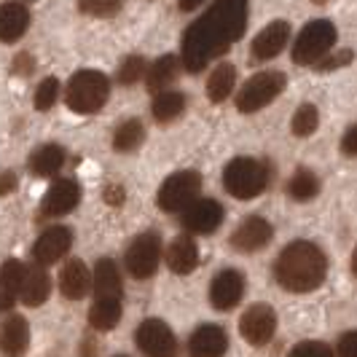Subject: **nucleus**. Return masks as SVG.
Returning <instances> with one entry per match:
<instances>
[{"label": "nucleus", "instance_id": "nucleus-22", "mask_svg": "<svg viewBox=\"0 0 357 357\" xmlns=\"http://www.w3.org/2000/svg\"><path fill=\"white\" fill-rule=\"evenodd\" d=\"M199 264V250L197 242L191 236H178L169 250H167V266L172 268L175 274H191Z\"/></svg>", "mask_w": 357, "mask_h": 357}, {"label": "nucleus", "instance_id": "nucleus-15", "mask_svg": "<svg viewBox=\"0 0 357 357\" xmlns=\"http://www.w3.org/2000/svg\"><path fill=\"white\" fill-rule=\"evenodd\" d=\"M287 38H290V24L287 22H271V24H266L258 36L252 38V59H258V62L274 59L287 46Z\"/></svg>", "mask_w": 357, "mask_h": 357}, {"label": "nucleus", "instance_id": "nucleus-29", "mask_svg": "<svg viewBox=\"0 0 357 357\" xmlns=\"http://www.w3.org/2000/svg\"><path fill=\"white\" fill-rule=\"evenodd\" d=\"M175 75H178V56L175 54H164L159 56L156 62H153V68L148 70V89L153 91V94H159L164 91L172 81H175Z\"/></svg>", "mask_w": 357, "mask_h": 357}, {"label": "nucleus", "instance_id": "nucleus-2", "mask_svg": "<svg viewBox=\"0 0 357 357\" xmlns=\"http://www.w3.org/2000/svg\"><path fill=\"white\" fill-rule=\"evenodd\" d=\"M325 274H328L325 252L317 245L304 242V239L290 242L274 264L277 282L290 293H312L314 287H320L325 282Z\"/></svg>", "mask_w": 357, "mask_h": 357}, {"label": "nucleus", "instance_id": "nucleus-39", "mask_svg": "<svg viewBox=\"0 0 357 357\" xmlns=\"http://www.w3.org/2000/svg\"><path fill=\"white\" fill-rule=\"evenodd\" d=\"M341 153L344 156H357V124H352L344 132V137H341Z\"/></svg>", "mask_w": 357, "mask_h": 357}, {"label": "nucleus", "instance_id": "nucleus-12", "mask_svg": "<svg viewBox=\"0 0 357 357\" xmlns=\"http://www.w3.org/2000/svg\"><path fill=\"white\" fill-rule=\"evenodd\" d=\"M223 223V207L215 199H197L183 210V229L191 234H213Z\"/></svg>", "mask_w": 357, "mask_h": 357}, {"label": "nucleus", "instance_id": "nucleus-21", "mask_svg": "<svg viewBox=\"0 0 357 357\" xmlns=\"http://www.w3.org/2000/svg\"><path fill=\"white\" fill-rule=\"evenodd\" d=\"M22 282H24V266L17 258L3 261L0 266V306L11 309L22 298Z\"/></svg>", "mask_w": 357, "mask_h": 357}, {"label": "nucleus", "instance_id": "nucleus-32", "mask_svg": "<svg viewBox=\"0 0 357 357\" xmlns=\"http://www.w3.org/2000/svg\"><path fill=\"white\" fill-rule=\"evenodd\" d=\"M320 124V110L312 105V102H304V105L296 110L293 121H290V129L296 137H309Z\"/></svg>", "mask_w": 357, "mask_h": 357}, {"label": "nucleus", "instance_id": "nucleus-41", "mask_svg": "<svg viewBox=\"0 0 357 357\" xmlns=\"http://www.w3.org/2000/svg\"><path fill=\"white\" fill-rule=\"evenodd\" d=\"M14 70H17L19 75H30V73L36 70V62H33V56H30V54H19L17 62H14Z\"/></svg>", "mask_w": 357, "mask_h": 357}, {"label": "nucleus", "instance_id": "nucleus-42", "mask_svg": "<svg viewBox=\"0 0 357 357\" xmlns=\"http://www.w3.org/2000/svg\"><path fill=\"white\" fill-rule=\"evenodd\" d=\"M14 188H17V175H14V172H3V175H0V197L11 194Z\"/></svg>", "mask_w": 357, "mask_h": 357}, {"label": "nucleus", "instance_id": "nucleus-24", "mask_svg": "<svg viewBox=\"0 0 357 357\" xmlns=\"http://www.w3.org/2000/svg\"><path fill=\"white\" fill-rule=\"evenodd\" d=\"M94 293L97 298H119L121 296V274L116 261L102 258L94 266Z\"/></svg>", "mask_w": 357, "mask_h": 357}, {"label": "nucleus", "instance_id": "nucleus-14", "mask_svg": "<svg viewBox=\"0 0 357 357\" xmlns=\"http://www.w3.org/2000/svg\"><path fill=\"white\" fill-rule=\"evenodd\" d=\"M242 293H245V277L236 268H223L210 285V301L215 309L229 312L242 301Z\"/></svg>", "mask_w": 357, "mask_h": 357}, {"label": "nucleus", "instance_id": "nucleus-17", "mask_svg": "<svg viewBox=\"0 0 357 357\" xmlns=\"http://www.w3.org/2000/svg\"><path fill=\"white\" fill-rule=\"evenodd\" d=\"M78 202H81L78 183L75 180H56L46 191L40 207H43V215H68L78 207Z\"/></svg>", "mask_w": 357, "mask_h": 357}, {"label": "nucleus", "instance_id": "nucleus-36", "mask_svg": "<svg viewBox=\"0 0 357 357\" xmlns=\"http://www.w3.org/2000/svg\"><path fill=\"white\" fill-rule=\"evenodd\" d=\"M287 357H333V349L325 341H301L290 349Z\"/></svg>", "mask_w": 357, "mask_h": 357}, {"label": "nucleus", "instance_id": "nucleus-6", "mask_svg": "<svg viewBox=\"0 0 357 357\" xmlns=\"http://www.w3.org/2000/svg\"><path fill=\"white\" fill-rule=\"evenodd\" d=\"M285 73L280 70L255 73L250 81L239 89V94H236V110L239 113H255V110L266 107L268 102H274L285 91Z\"/></svg>", "mask_w": 357, "mask_h": 357}, {"label": "nucleus", "instance_id": "nucleus-11", "mask_svg": "<svg viewBox=\"0 0 357 357\" xmlns=\"http://www.w3.org/2000/svg\"><path fill=\"white\" fill-rule=\"evenodd\" d=\"M271 236H274L271 223L258 218V215H252V218H245L236 226V231L231 234V248L239 252H258L271 242Z\"/></svg>", "mask_w": 357, "mask_h": 357}, {"label": "nucleus", "instance_id": "nucleus-27", "mask_svg": "<svg viewBox=\"0 0 357 357\" xmlns=\"http://www.w3.org/2000/svg\"><path fill=\"white\" fill-rule=\"evenodd\" d=\"M121 322V304L119 298H97L89 309V325L94 331H110Z\"/></svg>", "mask_w": 357, "mask_h": 357}, {"label": "nucleus", "instance_id": "nucleus-33", "mask_svg": "<svg viewBox=\"0 0 357 357\" xmlns=\"http://www.w3.org/2000/svg\"><path fill=\"white\" fill-rule=\"evenodd\" d=\"M78 8L86 17L107 19V17H116L124 8V0H78Z\"/></svg>", "mask_w": 357, "mask_h": 357}, {"label": "nucleus", "instance_id": "nucleus-30", "mask_svg": "<svg viewBox=\"0 0 357 357\" xmlns=\"http://www.w3.org/2000/svg\"><path fill=\"white\" fill-rule=\"evenodd\" d=\"M287 194L290 199H296V202H309V199H314L320 194V180L314 172H309V169H298L290 183H287Z\"/></svg>", "mask_w": 357, "mask_h": 357}, {"label": "nucleus", "instance_id": "nucleus-1", "mask_svg": "<svg viewBox=\"0 0 357 357\" xmlns=\"http://www.w3.org/2000/svg\"><path fill=\"white\" fill-rule=\"evenodd\" d=\"M248 8L250 0H215L207 14H202L183 36V68L202 73L213 59L229 52L245 36Z\"/></svg>", "mask_w": 357, "mask_h": 357}, {"label": "nucleus", "instance_id": "nucleus-18", "mask_svg": "<svg viewBox=\"0 0 357 357\" xmlns=\"http://www.w3.org/2000/svg\"><path fill=\"white\" fill-rule=\"evenodd\" d=\"M59 287H62V296L70 298V301H81L91 287V271L86 268L84 261L73 258L65 264L62 274H59Z\"/></svg>", "mask_w": 357, "mask_h": 357}, {"label": "nucleus", "instance_id": "nucleus-35", "mask_svg": "<svg viewBox=\"0 0 357 357\" xmlns=\"http://www.w3.org/2000/svg\"><path fill=\"white\" fill-rule=\"evenodd\" d=\"M56 97H59V81L46 78V81H40V86L36 91V107L38 110H52Z\"/></svg>", "mask_w": 357, "mask_h": 357}, {"label": "nucleus", "instance_id": "nucleus-28", "mask_svg": "<svg viewBox=\"0 0 357 357\" xmlns=\"http://www.w3.org/2000/svg\"><path fill=\"white\" fill-rule=\"evenodd\" d=\"M183 110H185V94H180V91H159L151 105V113L159 124L175 121Z\"/></svg>", "mask_w": 357, "mask_h": 357}, {"label": "nucleus", "instance_id": "nucleus-4", "mask_svg": "<svg viewBox=\"0 0 357 357\" xmlns=\"http://www.w3.org/2000/svg\"><path fill=\"white\" fill-rule=\"evenodd\" d=\"M107 94H110V81H107L105 73L78 70L68 84V97L65 100H68V107L73 113L89 116V113H97L105 105Z\"/></svg>", "mask_w": 357, "mask_h": 357}, {"label": "nucleus", "instance_id": "nucleus-23", "mask_svg": "<svg viewBox=\"0 0 357 357\" xmlns=\"http://www.w3.org/2000/svg\"><path fill=\"white\" fill-rule=\"evenodd\" d=\"M52 293V282L49 274L43 271L40 264L24 268V282H22V301L27 306H40Z\"/></svg>", "mask_w": 357, "mask_h": 357}, {"label": "nucleus", "instance_id": "nucleus-10", "mask_svg": "<svg viewBox=\"0 0 357 357\" xmlns=\"http://www.w3.org/2000/svg\"><path fill=\"white\" fill-rule=\"evenodd\" d=\"M274 331H277V314L268 304H252L239 320V333L252 347L268 344Z\"/></svg>", "mask_w": 357, "mask_h": 357}, {"label": "nucleus", "instance_id": "nucleus-38", "mask_svg": "<svg viewBox=\"0 0 357 357\" xmlns=\"http://www.w3.org/2000/svg\"><path fill=\"white\" fill-rule=\"evenodd\" d=\"M336 355L339 357H357V331H347L336 344Z\"/></svg>", "mask_w": 357, "mask_h": 357}, {"label": "nucleus", "instance_id": "nucleus-20", "mask_svg": "<svg viewBox=\"0 0 357 357\" xmlns=\"http://www.w3.org/2000/svg\"><path fill=\"white\" fill-rule=\"evenodd\" d=\"M30 344V328L22 314H11L0 331V349L8 357H22Z\"/></svg>", "mask_w": 357, "mask_h": 357}, {"label": "nucleus", "instance_id": "nucleus-31", "mask_svg": "<svg viewBox=\"0 0 357 357\" xmlns=\"http://www.w3.org/2000/svg\"><path fill=\"white\" fill-rule=\"evenodd\" d=\"M145 140V126L137 121V119H129L124 124L116 129V135H113V148L119 151V153H129V151H135L137 145Z\"/></svg>", "mask_w": 357, "mask_h": 357}, {"label": "nucleus", "instance_id": "nucleus-43", "mask_svg": "<svg viewBox=\"0 0 357 357\" xmlns=\"http://www.w3.org/2000/svg\"><path fill=\"white\" fill-rule=\"evenodd\" d=\"M204 0H178L180 11H194V8H199Z\"/></svg>", "mask_w": 357, "mask_h": 357}, {"label": "nucleus", "instance_id": "nucleus-13", "mask_svg": "<svg viewBox=\"0 0 357 357\" xmlns=\"http://www.w3.org/2000/svg\"><path fill=\"white\" fill-rule=\"evenodd\" d=\"M73 234L68 226H52L38 236L36 248H33V255H36V264L40 266H52L59 258H65L68 250H70Z\"/></svg>", "mask_w": 357, "mask_h": 357}, {"label": "nucleus", "instance_id": "nucleus-46", "mask_svg": "<svg viewBox=\"0 0 357 357\" xmlns=\"http://www.w3.org/2000/svg\"><path fill=\"white\" fill-rule=\"evenodd\" d=\"M116 357H126V355H116Z\"/></svg>", "mask_w": 357, "mask_h": 357}, {"label": "nucleus", "instance_id": "nucleus-16", "mask_svg": "<svg viewBox=\"0 0 357 357\" xmlns=\"http://www.w3.org/2000/svg\"><path fill=\"white\" fill-rule=\"evenodd\" d=\"M229 349V336L218 325H202L194 331L188 341V355L191 357H223Z\"/></svg>", "mask_w": 357, "mask_h": 357}, {"label": "nucleus", "instance_id": "nucleus-7", "mask_svg": "<svg viewBox=\"0 0 357 357\" xmlns=\"http://www.w3.org/2000/svg\"><path fill=\"white\" fill-rule=\"evenodd\" d=\"M199 191H202V175L194 169H183V172H175L164 180L156 202L164 213H180L197 202Z\"/></svg>", "mask_w": 357, "mask_h": 357}, {"label": "nucleus", "instance_id": "nucleus-25", "mask_svg": "<svg viewBox=\"0 0 357 357\" xmlns=\"http://www.w3.org/2000/svg\"><path fill=\"white\" fill-rule=\"evenodd\" d=\"M62 164H65V151H62V145H43V148H38L36 153L30 156V172L38 175V178H52L56 175L59 169H62Z\"/></svg>", "mask_w": 357, "mask_h": 357}, {"label": "nucleus", "instance_id": "nucleus-45", "mask_svg": "<svg viewBox=\"0 0 357 357\" xmlns=\"http://www.w3.org/2000/svg\"><path fill=\"white\" fill-rule=\"evenodd\" d=\"M314 3H328V0H314Z\"/></svg>", "mask_w": 357, "mask_h": 357}, {"label": "nucleus", "instance_id": "nucleus-26", "mask_svg": "<svg viewBox=\"0 0 357 357\" xmlns=\"http://www.w3.org/2000/svg\"><path fill=\"white\" fill-rule=\"evenodd\" d=\"M234 84H236V68L229 65V62H223L207 78V97L218 105V102L229 100V94L234 91Z\"/></svg>", "mask_w": 357, "mask_h": 357}, {"label": "nucleus", "instance_id": "nucleus-44", "mask_svg": "<svg viewBox=\"0 0 357 357\" xmlns=\"http://www.w3.org/2000/svg\"><path fill=\"white\" fill-rule=\"evenodd\" d=\"M352 274L357 277V248H355V252H352Z\"/></svg>", "mask_w": 357, "mask_h": 357}, {"label": "nucleus", "instance_id": "nucleus-3", "mask_svg": "<svg viewBox=\"0 0 357 357\" xmlns=\"http://www.w3.org/2000/svg\"><path fill=\"white\" fill-rule=\"evenodd\" d=\"M268 167L258 159L239 156L226 164L223 169V185L234 199H255L266 191L268 185Z\"/></svg>", "mask_w": 357, "mask_h": 357}, {"label": "nucleus", "instance_id": "nucleus-40", "mask_svg": "<svg viewBox=\"0 0 357 357\" xmlns=\"http://www.w3.org/2000/svg\"><path fill=\"white\" fill-rule=\"evenodd\" d=\"M124 199H126V194H124V188H121V185H107L105 188V202L110 204V207H121V204H124Z\"/></svg>", "mask_w": 357, "mask_h": 357}, {"label": "nucleus", "instance_id": "nucleus-8", "mask_svg": "<svg viewBox=\"0 0 357 357\" xmlns=\"http://www.w3.org/2000/svg\"><path fill=\"white\" fill-rule=\"evenodd\" d=\"M161 261V239L156 234H140L129 250H126V271L135 277V280H148L156 274Z\"/></svg>", "mask_w": 357, "mask_h": 357}, {"label": "nucleus", "instance_id": "nucleus-34", "mask_svg": "<svg viewBox=\"0 0 357 357\" xmlns=\"http://www.w3.org/2000/svg\"><path fill=\"white\" fill-rule=\"evenodd\" d=\"M143 75H145V59L140 54H129L124 62H121V68H119V84L132 86V84L140 81Z\"/></svg>", "mask_w": 357, "mask_h": 357}, {"label": "nucleus", "instance_id": "nucleus-5", "mask_svg": "<svg viewBox=\"0 0 357 357\" xmlns=\"http://www.w3.org/2000/svg\"><path fill=\"white\" fill-rule=\"evenodd\" d=\"M336 43V27L328 19H314L298 33L293 43V62L296 65H317Z\"/></svg>", "mask_w": 357, "mask_h": 357}, {"label": "nucleus", "instance_id": "nucleus-19", "mask_svg": "<svg viewBox=\"0 0 357 357\" xmlns=\"http://www.w3.org/2000/svg\"><path fill=\"white\" fill-rule=\"evenodd\" d=\"M30 11L22 3H3L0 6V40L3 43H17L27 33Z\"/></svg>", "mask_w": 357, "mask_h": 357}, {"label": "nucleus", "instance_id": "nucleus-37", "mask_svg": "<svg viewBox=\"0 0 357 357\" xmlns=\"http://www.w3.org/2000/svg\"><path fill=\"white\" fill-rule=\"evenodd\" d=\"M352 56H355V54L349 52V49H344V52L333 54V56H328V59H320V62H317V70L328 73V70H336V68H344V65L352 62Z\"/></svg>", "mask_w": 357, "mask_h": 357}, {"label": "nucleus", "instance_id": "nucleus-9", "mask_svg": "<svg viewBox=\"0 0 357 357\" xmlns=\"http://www.w3.org/2000/svg\"><path fill=\"white\" fill-rule=\"evenodd\" d=\"M135 341H137V347L145 357H178L180 352L175 333L169 331L167 322L161 320H145L137 328Z\"/></svg>", "mask_w": 357, "mask_h": 357}]
</instances>
